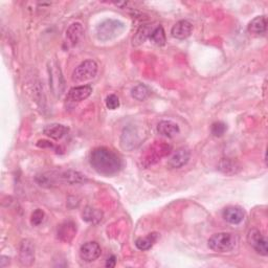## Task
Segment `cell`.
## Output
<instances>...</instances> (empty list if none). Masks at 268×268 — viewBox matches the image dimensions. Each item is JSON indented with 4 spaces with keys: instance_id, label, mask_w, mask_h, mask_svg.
I'll return each instance as SVG.
<instances>
[{
    "instance_id": "1",
    "label": "cell",
    "mask_w": 268,
    "mask_h": 268,
    "mask_svg": "<svg viewBox=\"0 0 268 268\" xmlns=\"http://www.w3.org/2000/svg\"><path fill=\"white\" fill-rule=\"evenodd\" d=\"M89 163L97 173L106 177L116 175L123 167L121 157L114 151L105 147H100L92 151Z\"/></svg>"
},
{
    "instance_id": "2",
    "label": "cell",
    "mask_w": 268,
    "mask_h": 268,
    "mask_svg": "<svg viewBox=\"0 0 268 268\" xmlns=\"http://www.w3.org/2000/svg\"><path fill=\"white\" fill-rule=\"evenodd\" d=\"M126 31V24L116 19H106L96 29V36L100 41L107 42L115 39Z\"/></svg>"
},
{
    "instance_id": "3",
    "label": "cell",
    "mask_w": 268,
    "mask_h": 268,
    "mask_svg": "<svg viewBox=\"0 0 268 268\" xmlns=\"http://www.w3.org/2000/svg\"><path fill=\"white\" fill-rule=\"evenodd\" d=\"M208 247L216 253H230L237 246L238 238L232 233H218L208 239Z\"/></svg>"
},
{
    "instance_id": "4",
    "label": "cell",
    "mask_w": 268,
    "mask_h": 268,
    "mask_svg": "<svg viewBox=\"0 0 268 268\" xmlns=\"http://www.w3.org/2000/svg\"><path fill=\"white\" fill-rule=\"evenodd\" d=\"M47 70L49 87L53 91V95L56 96L57 98H60L64 94L65 90V81L60 66H59L57 61L52 60L48 62Z\"/></svg>"
},
{
    "instance_id": "5",
    "label": "cell",
    "mask_w": 268,
    "mask_h": 268,
    "mask_svg": "<svg viewBox=\"0 0 268 268\" xmlns=\"http://www.w3.org/2000/svg\"><path fill=\"white\" fill-rule=\"evenodd\" d=\"M98 73V64L94 60H86L82 62L72 72V81L75 83H83L94 79Z\"/></svg>"
},
{
    "instance_id": "6",
    "label": "cell",
    "mask_w": 268,
    "mask_h": 268,
    "mask_svg": "<svg viewBox=\"0 0 268 268\" xmlns=\"http://www.w3.org/2000/svg\"><path fill=\"white\" fill-rule=\"evenodd\" d=\"M248 244L261 256L268 255V242L265 236L258 230H250L247 234Z\"/></svg>"
},
{
    "instance_id": "7",
    "label": "cell",
    "mask_w": 268,
    "mask_h": 268,
    "mask_svg": "<svg viewBox=\"0 0 268 268\" xmlns=\"http://www.w3.org/2000/svg\"><path fill=\"white\" fill-rule=\"evenodd\" d=\"M19 261L23 266H32L35 262V245L29 239H25L21 242L19 248Z\"/></svg>"
},
{
    "instance_id": "8",
    "label": "cell",
    "mask_w": 268,
    "mask_h": 268,
    "mask_svg": "<svg viewBox=\"0 0 268 268\" xmlns=\"http://www.w3.org/2000/svg\"><path fill=\"white\" fill-rule=\"evenodd\" d=\"M102 254V249L97 242H87L83 244L80 249V257L85 262H94Z\"/></svg>"
},
{
    "instance_id": "9",
    "label": "cell",
    "mask_w": 268,
    "mask_h": 268,
    "mask_svg": "<svg viewBox=\"0 0 268 268\" xmlns=\"http://www.w3.org/2000/svg\"><path fill=\"white\" fill-rule=\"evenodd\" d=\"M92 87L90 85H83L71 88L67 94L66 100L69 103H79L90 97Z\"/></svg>"
},
{
    "instance_id": "10",
    "label": "cell",
    "mask_w": 268,
    "mask_h": 268,
    "mask_svg": "<svg viewBox=\"0 0 268 268\" xmlns=\"http://www.w3.org/2000/svg\"><path fill=\"white\" fill-rule=\"evenodd\" d=\"M190 151L188 149H178L176 152L170 157L168 162V167L170 169H180L183 166H186L190 161Z\"/></svg>"
},
{
    "instance_id": "11",
    "label": "cell",
    "mask_w": 268,
    "mask_h": 268,
    "mask_svg": "<svg viewBox=\"0 0 268 268\" xmlns=\"http://www.w3.org/2000/svg\"><path fill=\"white\" fill-rule=\"evenodd\" d=\"M224 220L234 225L240 224L245 218V213L241 207L238 206H229L224 208L222 213Z\"/></svg>"
},
{
    "instance_id": "12",
    "label": "cell",
    "mask_w": 268,
    "mask_h": 268,
    "mask_svg": "<svg viewBox=\"0 0 268 268\" xmlns=\"http://www.w3.org/2000/svg\"><path fill=\"white\" fill-rule=\"evenodd\" d=\"M58 238L63 242L69 243L77 234V225L72 221H65L59 225L58 228Z\"/></svg>"
},
{
    "instance_id": "13",
    "label": "cell",
    "mask_w": 268,
    "mask_h": 268,
    "mask_svg": "<svg viewBox=\"0 0 268 268\" xmlns=\"http://www.w3.org/2000/svg\"><path fill=\"white\" fill-rule=\"evenodd\" d=\"M192 31H193V25L190 21L180 20L173 25V28L171 30V34L174 38L183 40V39H187L188 37L191 36Z\"/></svg>"
},
{
    "instance_id": "14",
    "label": "cell",
    "mask_w": 268,
    "mask_h": 268,
    "mask_svg": "<svg viewBox=\"0 0 268 268\" xmlns=\"http://www.w3.org/2000/svg\"><path fill=\"white\" fill-rule=\"evenodd\" d=\"M69 129L64 125L61 124H50L47 125L43 129V133L46 136L53 138V139H61L64 137L67 133H68Z\"/></svg>"
},
{
    "instance_id": "15",
    "label": "cell",
    "mask_w": 268,
    "mask_h": 268,
    "mask_svg": "<svg viewBox=\"0 0 268 268\" xmlns=\"http://www.w3.org/2000/svg\"><path fill=\"white\" fill-rule=\"evenodd\" d=\"M157 131L163 136L174 137L180 132L179 126L172 121H162L157 126Z\"/></svg>"
},
{
    "instance_id": "16",
    "label": "cell",
    "mask_w": 268,
    "mask_h": 268,
    "mask_svg": "<svg viewBox=\"0 0 268 268\" xmlns=\"http://www.w3.org/2000/svg\"><path fill=\"white\" fill-rule=\"evenodd\" d=\"M84 35V28L79 22L72 23L66 31V38L71 45L78 44V42L82 39Z\"/></svg>"
},
{
    "instance_id": "17",
    "label": "cell",
    "mask_w": 268,
    "mask_h": 268,
    "mask_svg": "<svg viewBox=\"0 0 268 268\" xmlns=\"http://www.w3.org/2000/svg\"><path fill=\"white\" fill-rule=\"evenodd\" d=\"M103 216H104L103 212L100 211V209L95 208L92 206H86L82 213L83 219L92 225H97L102 221Z\"/></svg>"
},
{
    "instance_id": "18",
    "label": "cell",
    "mask_w": 268,
    "mask_h": 268,
    "mask_svg": "<svg viewBox=\"0 0 268 268\" xmlns=\"http://www.w3.org/2000/svg\"><path fill=\"white\" fill-rule=\"evenodd\" d=\"M59 180H60L61 182H65L67 184H75V183L86 182L87 178L85 177V175H83L80 172L65 171L59 174Z\"/></svg>"
},
{
    "instance_id": "19",
    "label": "cell",
    "mask_w": 268,
    "mask_h": 268,
    "mask_svg": "<svg viewBox=\"0 0 268 268\" xmlns=\"http://www.w3.org/2000/svg\"><path fill=\"white\" fill-rule=\"evenodd\" d=\"M248 32L254 35H261L267 30V20L265 16H258L251 20L247 28Z\"/></svg>"
},
{
    "instance_id": "20",
    "label": "cell",
    "mask_w": 268,
    "mask_h": 268,
    "mask_svg": "<svg viewBox=\"0 0 268 268\" xmlns=\"http://www.w3.org/2000/svg\"><path fill=\"white\" fill-rule=\"evenodd\" d=\"M154 29L151 27L150 24H144L141 25V27L138 29V31L136 32L135 36L133 37V45L138 46L140 44L144 43V42L150 38L151 33H152Z\"/></svg>"
},
{
    "instance_id": "21",
    "label": "cell",
    "mask_w": 268,
    "mask_h": 268,
    "mask_svg": "<svg viewBox=\"0 0 268 268\" xmlns=\"http://www.w3.org/2000/svg\"><path fill=\"white\" fill-rule=\"evenodd\" d=\"M240 166L237 162L233 161L231 158H222L219 164V170L226 175L237 174L240 171Z\"/></svg>"
},
{
    "instance_id": "22",
    "label": "cell",
    "mask_w": 268,
    "mask_h": 268,
    "mask_svg": "<svg viewBox=\"0 0 268 268\" xmlns=\"http://www.w3.org/2000/svg\"><path fill=\"white\" fill-rule=\"evenodd\" d=\"M121 141H122V147L127 150H129V145H131V149H133L139 144L137 134L134 133L132 129H125Z\"/></svg>"
},
{
    "instance_id": "23",
    "label": "cell",
    "mask_w": 268,
    "mask_h": 268,
    "mask_svg": "<svg viewBox=\"0 0 268 268\" xmlns=\"http://www.w3.org/2000/svg\"><path fill=\"white\" fill-rule=\"evenodd\" d=\"M157 237H158L157 234L152 233V234H149L148 236H146V237L138 238L135 241V246L139 250H148L154 245V243L157 240Z\"/></svg>"
},
{
    "instance_id": "24",
    "label": "cell",
    "mask_w": 268,
    "mask_h": 268,
    "mask_svg": "<svg viewBox=\"0 0 268 268\" xmlns=\"http://www.w3.org/2000/svg\"><path fill=\"white\" fill-rule=\"evenodd\" d=\"M149 39L152 41L154 44H156L158 46H163V45L166 44V41H167L166 33H165V30H164V28L162 27V25H158V27H156L152 31Z\"/></svg>"
},
{
    "instance_id": "25",
    "label": "cell",
    "mask_w": 268,
    "mask_h": 268,
    "mask_svg": "<svg viewBox=\"0 0 268 268\" xmlns=\"http://www.w3.org/2000/svg\"><path fill=\"white\" fill-rule=\"evenodd\" d=\"M150 95V89L144 85V84H138V85L134 86L131 90V96L137 100H145Z\"/></svg>"
},
{
    "instance_id": "26",
    "label": "cell",
    "mask_w": 268,
    "mask_h": 268,
    "mask_svg": "<svg viewBox=\"0 0 268 268\" xmlns=\"http://www.w3.org/2000/svg\"><path fill=\"white\" fill-rule=\"evenodd\" d=\"M228 130V126L222 122H216L212 125V134L216 137H220Z\"/></svg>"
},
{
    "instance_id": "27",
    "label": "cell",
    "mask_w": 268,
    "mask_h": 268,
    "mask_svg": "<svg viewBox=\"0 0 268 268\" xmlns=\"http://www.w3.org/2000/svg\"><path fill=\"white\" fill-rule=\"evenodd\" d=\"M43 220H44V212L42 211V209H40V208H37L36 211L32 214V217H31V223H32V225L38 226L42 222H43Z\"/></svg>"
},
{
    "instance_id": "28",
    "label": "cell",
    "mask_w": 268,
    "mask_h": 268,
    "mask_svg": "<svg viewBox=\"0 0 268 268\" xmlns=\"http://www.w3.org/2000/svg\"><path fill=\"white\" fill-rule=\"evenodd\" d=\"M106 107L108 109H110V110H115L120 107V99L115 95H109L106 98Z\"/></svg>"
},
{
    "instance_id": "29",
    "label": "cell",
    "mask_w": 268,
    "mask_h": 268,
    "mask_svg": "<svg viewBox=\"0 0 268 268\" xmlns=\"http://www.w3.org/2000/svg\"><path fill=\"white\" fill-rule=\"evenodd\" d=\"M116 264V258L114 256H111L110 258L107 259V262H106V267H109V268H112L114 267Z\"/></svg>"
},
{
    "instance_id": "30",
    "label": "cell",
    "mask_w": 268,
    "mask_h": 268,
    "mask_svg": "<svg viewBox=\"0 0 268 268\" xmlns=\"http://www.w3.org/2000/svg\"><path fill=\"white\" fill-rule=\"evenodd\" d=\"M1 260H0V267L1 268H4L5 266H7L8 264H10V258L8 257H5V256H1V258H0Z\"/></svg>"
}]
</instances>
